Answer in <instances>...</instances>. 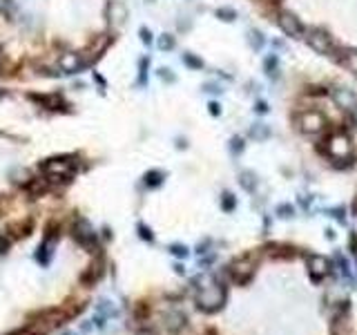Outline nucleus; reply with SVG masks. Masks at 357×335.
<instances>
[{
    "label": "nucleus",
    "mask_w": 357,
    "mask_h": 335,
    "mask_svg": "<svg viewBox=\"0 0 357 335\" xmlns=\"http://www.w3.org/2000/svg\"><path fill=\"white\" fill-rule=\"evenodd\" d=\"M138 335H154V333H150V331H143V333H138Z\"/></svg>",
    "instance_id": "obj_39"
},
{
    "label": "nucleus",
    "mask_w": 357,
    "mask_h": 335,
    "mask_svg": "<svg viewBox=\"0 0 357 335\" xmlns=\"http://www.w3.org/2000/svg\"><path fill=\"white\" fill-rule=\"evenodd\" d=\"M226 304V286L223 284H215V286H205L197 295V306L205 313H215Z\"/></svg>",
    "instance_id": "obj_4"
},
{
    "label": "nucleus",
    "mask_w": 357,
    "mask_h": 335,
    "mask_svg": "<svg viewBox=\"0 0 357 335\" xmlns=\"http://www.w3.org/2000/svg\"><path fill=\"white\" fill-rule=\"evenodd\" d=\"M100 275H103V259H96V261H92V264L87 266V271L81 275V282L83 284H94L96 279H100Z\"/></svg>",
    "instance_id": "obj_14"
},
{
    "label": "nucleus",
    "mask_w": 357,
    "mask_h": 335,
    "mask_svg": "<svg viewBox=\"0 0 357 335\" xmlns=\"http://www.w3.org/2000/svg\"><path fill=\"white\" fill-rule=\"evenodd\" d=\"M76 156L72 154H63V156H49V159H43L38 163V172L43 177H69L74 179L76 172Z\"/></svg>",
    "instance_id": "obj_2"
},
{
    "label": "nucleus",
    "mask_w": 357,
    "mask_h": 335,
    "mask_svg": "<svg viewBox=\"0 0 357 335\" xmlns=\"http://www.w3.org/2000/svg\"><path fill=\"white\" fill-rule=\"evenodd\" d=\"M277 215H279V217H283V219H288V217H293V215H295V208H293L290 204H281V206L277 208Z\"/></svg>",
    "instance_id": "obj_28"
},
{
    "label": "nucleus",
    "mask_w": 357,
    "mask_h": 335,
    "mask_svg": "<svg viewBox=\"0 0 357 335\" xmlns=\"http://www.w3.org/2000/svg\"><path fill=\"white\" fill-rule=\"evenodd\" d=\"M239 183H241V188L245 190V192H255V188H257V177H255V172L243 170L241 175H239Z\"/></svg>",
    "instance_id": "obj_18"
},
{
    "label": "nucleus",
    "mask_w": 357,
    "mask_h": 335,
    "mask_svg": "<svg viewBox=\"0 0 357 335\" xmlns=\"http://www.w3.org/2000/svg\"><path fill=\"white\" fill-rule=\"evenodd\" d=\"M324 143H326V148H319V150L331 156V161L353 159V141H350L348 134H344V132H333Z\"/></svg>",
    "instance_id": "obj_3"
},
{
    "label": "nucleus",
    "mask_w": 357,
    "mask_h": 335,
    "mask_svg": "<svg viewBox=\"0 0 357 335\" xmlns=\"http://www.w3.org/2000/svg\"><path fill=\"white\" fill-rule=\"evenodd\" d=\"M255 112H257V114H266V112H268L266 100H257V103H255Z\"/></svg>",
    "instance_id": "obj_34"
},
{
    "label": "nucleus",
    "mask_w": 357,
    "mask_h": 335,
    "mask_svg": "<svg viewBox=\"0 0 357 335\" xmlns=\"http://www.w3.org/2000/svg\"><path fill=\"white\" fill-rule=\"evenodd\" d=\"M203 92H210V94H221V85H217V83H205V85H203Z\"/></svg>",
    "instance_id": "obj_32"
},
{
    "label": "nucleus",
    "mask_w": 357,
    "mask_h": 335,
    "mask_svg": "<svg viewBox=\"0 0 357 335\" xmlns=\"http://www.w3.org/2000/svg\"><path fill=\"white\" fill-rule=\"evenodd\" d=\"M234 206H237V199H234L230 192L223 194V197H221V208L226 210V212H232V210H234Z\"/></svg>",
    "instance_id": "obj_26"
},
{
    "label": "nucleus",
    "mask_w": 357,
    "mask_h": 335,
    "mask_svg": "<svg viewBox=\"0 0 357 335\" xmlns=\"http://www.w3.org/2000/svg\"><path fill=\"white\" fill-rule=\"evenodd\" d=\"M255 268H257V257L253 253H248V255L237 257V259L228 266V275L237 284H248L255 275Z\"/></svg>",
    "instance_id": "obj_5"
},
{
    "label": "nucleus",
    "mask_w": 357,
    "mask_h": 335,
    "mask_svg": "<svg viewBox=\"0 0 357 335\" xmlns=\"http://www.w3.org/2000/svg\"><path fill=\"white\" fill-rule=\"evenodd\" d=\"M304 41L315 54L331 56V58L339 60L342 49H339V45L335 43V38L326 29H322V27H310V29H306V34H304Z\"/></svg>",
    "instance_id": "obj_1"
},
{
    "label": "nucleus",
    "mask_w": 357,
    "mask_h": 335,
    "mask_svg": "<svg viewBox=\"0 0 357 335\" xmlns=\"http://www.w3.org/2000/svg\"><path fill=\"white\" fill-rule=\"evenodd\" d=\"M264 70H266V74L270 76V78H277V76H279V70H277V56H275V54L266 56V60H264Z\"/></svg>",
    "instance_id": "obj_20"
},
{
    "label": "nucleus",
    "mask_w": 357,
    "mask_h": 335,
    "mask_svg": "<svg viewBox=\"0 0 357 335\" xmlns=\"http://www.w3.org/2000/svg\"><path fill=\"white\" fill-rule=\"evenodd\" d=\"M161 183H163V172H159V170H150L148 175H145V186L156 188V186H161Z\"/></svg>",
    "instance_id": "obj_21"
},
{
    "label": "nucleus",
    "mask_w": 357,
    "mask_h": 335,
    "mask_svg": "<svg viewBox=\"0 0 357 335\" xmlns=\"http://www.w3.org/2000/svg\"><path fill=\"white\" fill-rule=\"evenodd\" d=\"M243 148H245V143H243L241 137H232V139H230V152H232V154H241Z\"/></svg>",
    "instance_id": "obj_27"
},
{
    "label": "nucleus",
    "mask_w": 357,
    "mask_h": 335,
    "mask_svg": "<svg viewBox=\"0 0 357 335\" xmlns=\"http://www.w3.org/2000/svg\"><path fill=\"white\" fill-rule=\"evenodd\" d=\"M141 41H143L145 45L152 43V31H150L148 27H141Z\"/></svg>",
    "instance_id": "obj_33"
},
{
    "label": "nucleus",
    "mask_w": 357,
    "mask_h": 335,
    "mask_svg": "<svg viewBox=\"0 0 357 335\" xmlns=\"http://www.w3.org/2000/svg\"><path fill=\"white\" fill-rule=\"evenodd\" d=\"M159 76L163 78V81H167V83H174V81H176V76L172 74V70H167V67H163V70H159Z\"/></svg>",
    "instance_id": "obj_30"
},
{
    "label": "nucleus",
    "mask_w": 357,
    "mask_h": 335,
    "mask_svg": "<svg viewBox=\"0 0 357 335\" xmlns=\"http://www.w3.org/2000/svg\"><path fill=\"white\" fill-rule=\"evenodd\" d=\"M328 212H331V215H333L337 221L344 223V219H346V210H344V208H333V210H328Z\"/></svg>",
    "instance_id": "obj_31"
},
{
    "label": "nucleus",
    "mask_w": 357,
    "mask_h": 335,
    "mask_svg": "<svg viewBox=\"0 0 357 335\" xmlns=\"http://www.w3.org/2000/svg\"><path fill=\"white\" fill-rule=\"evenodd\" d=\"M215 14H217V18H221V20H226V22H232L234 18H237V11H234L232 7H219Z\"/></svg>",
    "instance_id": "obj_25"
},
{
    "label": "nucleus",
    "mask_w": 357,
    "mask_h": 335,
    "mask_svg": "<svg viewBox=\"0 0 357 335\" xmlns=\"http://www.w3.org/2000/svg\"><path fill=\"white\" fill-rule=\"evenodd\" d=\"M306 264H308V273H310V277L315 279V282L324 279L328 273L333 271V261L328 259V257H324V255H310L308 259H306Z\"/></svg>",
    "instance_id": "obj_10"
},
{
    "label": "nucleus",
    "mask_w": 357,
    "mask_h": 335,
    "mask_svg": "<svg viewBox=\"0 0 357 335\" xmlns=\"http://www.w3.org/2000/svg\"><path fill=\"white\" fill-rule=\"evenodd\" d=\"M353 221H355V234H357V212L353 215Z\"/></svg>",
    "instance_id": "obj_38"
},
{
    "label": "nucleus",
    "mask_w": 357,
    "mask_h": 335,
    "mask_svg": "<svg viewBox=\"0 0 357 335\" xmlns=\"http://www.w3.org/2000/svg\"><path fill=\"white\" fill-rule=\"evenodd\" d=\"M138 234H141L143 239H148V242H152V232H150L148 226H138Z\"/></svg>",
    "instance_id": "obj_35"
},
{
    "label": "nucleus",
    "mask_w": 357,
    "mask_h": 335,
    "mask_svg": "<svg viewBox=\"0 0 357 335\" xmlns=\"http://www.w3.org/2000/svg\"><path fill=\"white\" fill-rule=\"evenodd\" d=\"M163 324H165L167 331L176 333V331H181V328L186 326V315L178 313V311H167L163 315Z\"/></svg>",
    "instance_id": "obj_13"
},
{
    "label": "nucleus",
    "mask_w": 357,
    "mask_h": 335,
    "mask_svg": "<svg viewBox=\"0 0 357 335\" xmlns=\"http://www.w3.org/2000/svg\"><path fill=\"white\" fill-rule=\"evenodd\" d=\"M248 41H250V47H253L255 49V52H259V49L261 47H264V34H261L259 29H255V31H250V38H248Z\"/></svg>",
    "instance_id": "obj_23"
},
{
    "label": "nucleus",
    "mask_w": 357,
    "mask_h": 335,
    "mask_svg": "<svg viewBox=\"0 0 357 335\" xmlns=\"http://www.w3.org/2000/svg\"><path fill=\"white\" fill-rule=\"evenodd\" d=\"M27 98L31 103L41 105L45 110H52V112H69V103L60 96V94H36V92H29Z\"/></svg>",
    "instance_id": "obj_8"
},
{
    "label": "nucleus",
    "mask_w": 357,
    "mask_h": 335,
    "mask_svg": "<svg viewBox=\"0 0 357 335\" xmlns=\"http://www.w3.org/2000/svg\"><path fill=\"white\" fill-rule=\"evenodd\" d=\"M208 108H210V114H212V116H219V114H221V105L217 103V100H212Z\"/></svg>",
    "instance_id": "obj_36"
},
{
    "label": "nucleus",
    "mask_w": 357,
    "mask_h": 335,
    "mask_svg": "<svg viewBox=\"0 0 357 335\" xmlns=\"http://www.w3.org/2000/svg\"><path fill=\"white\" fill-rule=\"evenodd\" d=\"M170 253L176 255V257H186L188 248H186V246H181V244H174V246H170Z\"/></svg>",
    "instance_id": "obj_29"
},
{
    "label": "nucleus",
    "mask_w": 357,
    "mask_h": 335,
    "mask_svg": "<svg viewBox=\"0 0 357 335\" xmlns=\"http://www.w3.org/2000/svg\"><path fill=\"white\" fill-rule=\"evenodd\" d=\"M297 123H299V130L304 134H308V137H315V134L326 130V116H324L322 112H315V110L304 112L297 119Z\"/></svg>",
    "instance_id": "obj_7"
},
{
    "label": "nucleus",
    "mask_w": 357,
    "mask_h": 335,
    "mask_svg": "<svg viewBox=\"0 0 357 335\" xmlns=\"http://www.w3.org/2000/svg\"><path fill=\"white\" fill-rule=\"evenodd\" d=\"M33 228V221L31 219H25V221H14L7 226V230L11 232V237H27Z\"/></svg>",
    "instance_id": "obj_16"
},
{
    "label": "nucleus",
    "mask_w": 357,
    "mask_h": 335,
    "mask_svg": "<svg viewBox=\"0 0 357 335\" xmlns=\"http://www.w3.org/2000/svg\"><path fill=\"white\" fill-rule=\"evenodd\" d=\"M72 237L76 239L83 248H96V232L85 219H76L74 228H72Z\"/></svg>",
    "instance_id": "obj_9"
},
{
    "label": "nucleus",
    "mask_w": 357,
    "mask_h": 335,
    "mask_svg": "<svg viewBox=\"0 0 357 335\" xmlns=\"http://www.w3.org/2000/svg\"><path fill=\"white\" fill-rule=\"evenodd\" d=\"M156 45H159L161 52H172V49H174V45H176V41H174V36H172V34H163Z\"/></svg>",
    "instance_id": "obj_22"
},
{
    "label": "nucleus",
    "mask_w": 357,
    "mask_h": 335,
    "mask_svg": "<svg viewBox=\"0 0 357 335\" xmlns=\"http://www.w3.org/2000/svg\"><path fill=\"white\" fill-rule=\"evenodd\" d=\"M339 63L357 76V49H353V47L342 49V54H339Z\"/></svg>",
    "instance_id": "obj_15"
},
{
    "label": "nucleus",
    "mask_w": 357,
    "mask_h": 335,
    "mask_svg": "<svg viewBox=\"0 0 357 335\" xmlns=\"http://www.w3.org/2000/svg\"><path fill=\"white\" fill-rule=\"evenodd\" d=\"M333 98H335V103H337L342 110H346V112H355L357 110V96L353 94V89L337 87L333 92Z\"/></svg>",
    "instance_id": "obj_12"
},
{
    "label": "nucleus",
    "mask_w": 357,
    "mask_h": 335,
    "mask_svg": "<svg viewBox=\"0 0 357 335\" xmlns=\"http://www.w3.org/2000/svg\"><path fill=\"white\" fill-rule=\"evenodd\" d=\"M183 63H186V65L190 67V70H201V67H203V60H201L199 56L190 54V52L183 54Z\"/></svg>",
    "instance_id": "obj_24"
},
{
    "label": "nucleus",
    "mask_w": 357,
    "mask_h": 335,
    "mask_svg": "<svg viewBox=\"0 0 357 335\" xmlns=\"http://www.w3.org/2000/svg\"><path fill=\"white\" fill-rule=\"evenodd\" d=\"M312 94H317V96H324V94H328V89H324V87H315V89H312Z\"/></svg>",
    "instance_id": "obj_37"
},
{
    "label": "nucleus",
    "mask_w": 357,
    "mask_h": 335,
    "mask_svg": "<svg viewBox=\"0 0 357 335\" xmlns=\"http://www.w3.org/2000/svg\"><path fill=\"white\" fill-rule=\"evenodd\" d=\"M58 65H60V72L63 74H78V72H83L85 67L89 65L85 58H83L81 54H65L58 58Z\"/></svg>",
    "instance_id": "obj_11"
},
{
    "label": "nucleus",
    "mask_w": 357,
    "mask_h": 335,
    "mask_svg": "<svg viewBox=\"0 0 357 335\" xmlns=\"http://www.w3.org/2000/svg\"><path fill=\"white\" fill-rule=\"evenodd\" d=\"M277 27L290 38H304V34H306L301 20L297 18V14H293V11H288V9L277 14Z\"/></svg>",
    "instance_id": "obj_6"
},
{
    "label": "nucleus",
    "mask_w": 357,
    "mask_h": 335,
    "mask_svg": "<svg viewBox=\"0 0 357 335\" xmlns=\"http://www.w3.org/2000/svg\"><path fill=\"white\" fill-rule=\"evenodd\" d=\"M49 328L45 326V324L41 322H31V324H27L25 328H20V331H14L11 335H47Z\"/></svg>",
    "instance_id": "obj_17"
},
{
    "label": "nucleus",
    "mask_w": 357,
    "mask_h": 335,
    "mask_svg": "<svg viewBox=\"0 0 357 335\" xmlns=\"http://www.w3.org/2000/svg\"><path fill=\"white\" fill-rule=\"evenodd\" d=\"M250 137H253L255 141H266V139L270 137V127H268L266 123H255V125L250 127Z\"/></svg>",
    "instance_id": "obj_19"
}]
</instances>
